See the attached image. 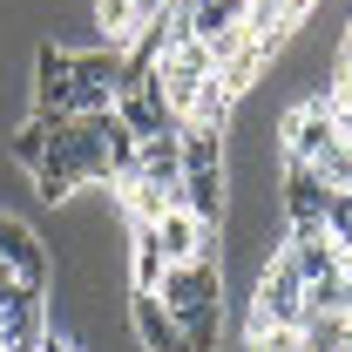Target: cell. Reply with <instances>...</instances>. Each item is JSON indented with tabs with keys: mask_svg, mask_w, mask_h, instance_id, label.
I'll return each instance as SVG.
<instances>
[{
	"mask_svg": "<svg viewBox=\"0 0 352 352\" xmlns=\"http://www.w3.org/2000/svg\"><path fill=\"white\" fill-rule=\"evenodd\" d=\"M251 318L264 325H292V332H305V278H298V264L285 258V251H271L258 278H251Z\"/></svg>",
	"mask_w": 352,
	"mask_h": 352,
	"instance_id": "obj_1",
	"label": "cell"
},
{
	"mask_svg": "<svg viewBox=\"0 0 352 352\" xmlns=\"http://www.w3.org/2000/svg\"><path fill=\"white\" fill-rule=\"evenodd\" d=\"M156 298H163V311H170L176 325H190L197 311H223V264H217V258L170 264V271H163V285H156Z\"/></svg>",
	"mask_w": 352,
	"mask_h": 352,
	"instance_id": "obj_2",
	"label": "cell"
},
{
	"mask_svg": "<svg viewBox=\"0 0 352 352\" xmlns=\"http://www.w3.org/2000/svg\"><path fill=\"white\" fill-rule=\"evenodd\" d=\"M0 264H7L21 285H34V292L54 285V258H47L41 230H34L28 217H14V210H0Z\"/></svg>",
	"mask_w": 352,
	"mask_h": 352,
	"instance_id": "obj_3",
	"label": "cell"
},
{
	"mask_svg": "<svg viewBox=\"0 0 352 352\" xmlns=\"http://www.w3.org/2000/svg\"><path fill=\"white\" fill-rule=\"evenodd\" d=\"M149 230H156V244H163V264H197V258H217V251H223L217 223H197L183 204H176L170 217H156Z\"/></svg>",
	"mask_w": 352,
	"mask_h": 352,
	"instance_id": "obj_4",
	"label": "cell"
},
{
	"mask_svg": "<svg viewBox=\"0 0 352 352\" xmlns=\"http://www.w3.org/2000/svg\"><path fill=\"white\" fill-rule=\"evenodd\" d=\"M325 190H332V183L311 170V163H278V210H285V230L325 217Z\"/></svg>",
	"mask_w": 352,
	"mask_h": 352,
	"instance_id": "obj_5",
	"label": "cell"
},
{
	"mask_svg": "<svg viewBox=\"0 0 352 352\" xmlns=\"http://www.w3.org/2000/svg\"><path fill=\"white\" fill-rule=\"evenodd\" d=\"M163 244H156V230L149 223H129V292H156L163 285Z\"/></svg>",
	"mask_w": 352,
	"mask_h": 352,
	"instance_id": "obj_6",
	"label": "cell"
},
{
	"mask_svg": "<svg viewBox=\"0 0 352 352\" xmlns=\"http://www.w3.org/2000/svg\"><path fill=\"white\" fill-rule=\"evenodd\" d=\"M135 170L156 176V183H176V176H183V129L142 135V142H135Z\"/></svg>",
	"mask_w": 352,
	"mask_h": 352,
	"instance_id": "obj_7",
	"label": "cell"
},
{
	"mask_svg": "<svg viewBox=\"0 0 352 352\" xmlns=\"http://www.w3.org/2000/svg\"><path fill=\"white\" fill-rule=\"evenodd\" d=\"M47 142H54V122H41V116H28L21 129H7V156H14L21 170L34 176V170H41V156H47Z\"/></svg>",
	"mask_w": 352,
	"mask_h": 352,
	"instance_id": "obj_8",
	"label": "cell"
},
{
	"mask_svg": "<svg viewBox=\"0 0 352 352\" xmlns=\"http://www.w3.org/2000/svg\"><path fill=\"white\" fill-rule=\"evenodd\" d=\"M332 75L352 88V21H346V34H339V47H332Z\"/></svg>",
	"mask_w": 352,
	"mask_h": 352,
	"instance_id": "obj_9",
	"label": "cell"
}]
</instances>
